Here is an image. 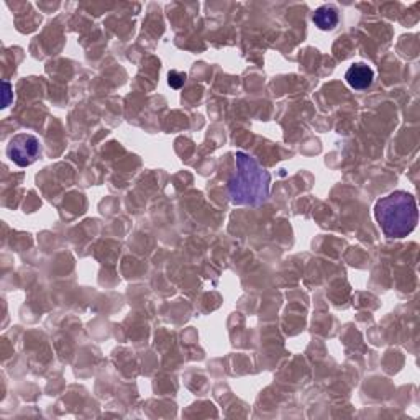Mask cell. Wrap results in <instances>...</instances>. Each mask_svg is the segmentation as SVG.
I'll return each mask as SVG.
<instances>
[{"label":"cell","instance_id":"cell-1","mask_svg":"<svg viewBox=\"0 0 420 420\" xmlns=\"http://www.w3.org/2000/svg\"><path fill=\"white\" fill-rule=\"evenodd\" d=\"M269 172L248 153L235 155V172L229 179V197L235 205H261L269 196Z\"/></svg>","mask_w":420,"mask_h":420},{"label":"cell","instance_id":"cell-2","mask_svg":"<svg viewBox=\"0 0 420 420\" xmlns=\"http://www.w3.org/2000/svg\"><path fill=\"white\" fill-rule=\"evenodd\" d=\"M374 217L388 238H404L417 227L419 209L416 197L411 192L394 191L376 202Z\"/></svg>","mask_w":420,"mask_h":420},{"label":"cell","instance_id":"cell-3","mask_svg":"<svg viewBox=\"0 0 420 420\" xmlns=\"http://www.w3.org/2000/svg\"><path fill=\"white\" fill-rule=\"evenodd\" d=\"M7 155L20 167L33 165L39 156V140L30 133H18L10 140Z\"/></svg>","mask_w":420,"mask_h":420},{"label":"cell","instance_id":"cell-4","mask_svg":"<svg viewBox=\"0 0 420 420\" xmlns=\"http://www.w3.org/2000/svg\"><path fill=\"white\" fill-rule=\"evenodd\" d=\"M345 79H347L350 87L357 89V91H363V89H368L373 84L374 71L368 64L355 63L348 68Z\"/></svg>","mask_w":420,"mask_h":420},{"label":"cell","instance_id":"cell-5","mask_svg":"<svg viewBox=\"0 0 420 420\" xmlns=\"http://www.w3.org/2000/svg\"><path fill=\"white\" fill-rule=\"evenodd\" d=\"M314 23L320 30H333L338 23V12L332 5H322V7L315 10L314 13Z\"/></svg>","mask_w":420,"mask_h":420},{"label":"cell","instance_id":"cell-6","mask_svg":"<svg viewBox=\"0 0 420 420\" xmlns=\"http://www.w3.org/2000/svg\"><path fill=\"white\" fill-rule=\"evenodd\" d=\"M167 77H170V86L174 89H181L186 82V74L179 71H171L167 74Z\"/></svg>","mask_w":420,"mask_h":420},{"label":"cell","instance_id":"cell-7","mask_svg":"<svg viewBox=\"0 0 420 420\" xmlns=\"http://www.w3.org/2000/svg\"><path fill=\"white\" fill-rule=\"evenodd\" d=\"M10 92H12V86H10L8 82H4V106L2 107H7L8 102H10Z\"/></svg>","mask_w":420,"mask_h":420}]
</instances>
